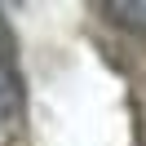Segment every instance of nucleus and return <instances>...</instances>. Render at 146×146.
Here are the masks:
<instances>
[{"instance_id": "f03ea898", "label": "nucleus", "mask_w": 146, "mask_h": 146, "mask_svg": "<svg viewBox=\"0 0 146 146\" xmlns=\"http://www.w3.org/2000/svg\"><path fill=\"white\" fill-rule=\"evenodd\" d=\"M102 13H111V22L128 31H146V0H106Z\"/></svg>"}, {"instance_id": "f257e3e1", "label": "nucleus", "mask_w": 146, "mask_h": 146, "mask_svg": "<svg viewBox=\"0 0 146 146\" xmlns=\"http://www.w3.org/2000/svg\"><path fill=\"white\" fill-rule=\"evenodd\" d=\"M18 111H22V84H18V75H13L9 62H0V128L13 124Z\"/></svg>"}]
</instances>
